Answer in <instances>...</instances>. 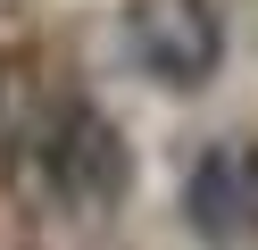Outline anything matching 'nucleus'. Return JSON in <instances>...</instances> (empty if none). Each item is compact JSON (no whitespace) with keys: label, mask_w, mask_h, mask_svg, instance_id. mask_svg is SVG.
<instances>
[{"label":"nucleus","mask_w":258,"mask_h":250,"mask_svg":"<svg viewBox=\"0 0 258 250\" xmlns=\"http://www.w3.org/2000/svg\"><path fill=\"white\" fill-rule=\"evenodd\" d=\"M17 159L42 167V183H50L58 200H117L125 175H134V150H125L117 125H108L100 109H84V100H50L42 125L17 142Z\"/></svg>","instance_id":"f03ea898"},{"label":"nucleus","mask_w":258,"mask_h":250,"mask_svg":"<svg viewBox=\"0 0 258 250\" xmlns=\"http://www.w3.org/2000/svg\"><path fill=\"white\" fill-rule=\"evenodd\" d=\"M183 225L200 242H250L258 233V142L250 133H225L191 159L183 175Z\"/></svg>","instance_id":"7ed1b4c3"},{"label":"nucleus","mask_w":258,"mask_h":250,"mask_svg":"<svg viewBox=\"0 0 258 250\" xmlns=\"http://www.w3.org/2000/svg\"><path fill=\"white\" fill-rule=\"evenodd\" d=\"M117 50L158 92H200L225 67V17H217V0H125Z\"/></svg>","instance_id":"f257e3e1"}]
</instances>
